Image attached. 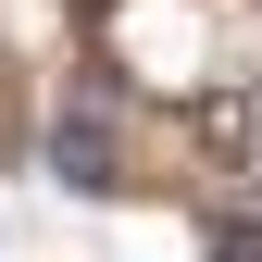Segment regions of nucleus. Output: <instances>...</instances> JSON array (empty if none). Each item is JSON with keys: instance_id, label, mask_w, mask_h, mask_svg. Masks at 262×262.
I'll return each mask as SVG.
<instances>
[{"instance_id": "2", "label": "nucleus", "mask_w": 262, "mask_h": 262, "mask_svg": "<svg viewBox=\"0 0 262 262\" xmlns=\"http://www.w3.org/2000/svg\"><path fill=\"white\" fill-rule=\"evenodd\" d=\"M212 250H225V262H262V225H225Z\"/></svg>"}, {"instance_id": "1", "label": "nucleus", "mask_w": 262, "mask_h": 262, "mask_svg": "<svg viewBox=\"0 0 262 262\" xmlns=\"http://www.w3.org/2000/svg\"><path fill=\"white\" fill-rule=\"evenodd\" d=\"M50 162H62V187H88V200H100V187H125V175H113V125H100V113H62V125H50Z\"/></svg>"}]
</instances>
